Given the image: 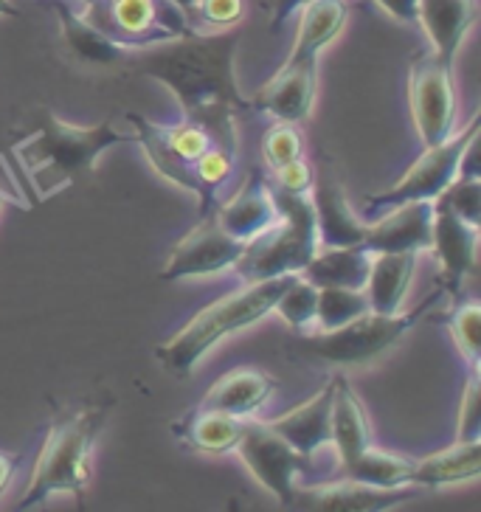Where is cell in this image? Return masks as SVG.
<instances>
[{
    "label": "cell",
    "mask_w": 481,
    "mask_h": 512,
    "mask_svg": "<svg viewBox=\"0 0 481 512\" xmlns=\"http://www.w3.org/2000/svg\"><path fill=\"white\" fill-rule=\"evenodd\" d=\"M240 46L237 26L226 31H192L186 37L141 48L133 68L150 76L175 93L183 121L203 127L217 147L234 152L237 144V119L254 113L251 96H245L234 76V57Z\"/></svg>",
    "instance_id": "obj_1"
},
{
    "label": "cell",
    "mask_w": 481,
    "mask_h": 512,
    "mask_svg": "<svg viewBox=\"0 0 481 512\" xmlns=\"http://www.w3.org/2000/svg\"><path fill=\"white\" fill-rule=\"evenodd\" d=\"M124 141H136V133L130 124L121 127L119 119L76 127L57 116H46L37 133L17 141L12 155L23 166L37 200H48L68 189L79 175L91 172L107 150Z\"/></svg>",
    "instance_id": "obj_2"
},
{
    "label": "cell",
    "mask_w": 481,
    "mask_h": 512,
    "mask_svg": "<svg viewBox=\"0 0 481 512\" xmlns=\"http://www.w3.org/2000/svg\"><path fill=\"white\" fill-rule=\"evenodd\" d=\"M296 276L299 273H285V276H273V279H262V282H248L237 293H228L220 302L209 304L181 332H175L166 344L155 349L158 363L169 375L189 377L195 372L197 363L203 361L223 338L248 330L256 321L268 316L273 304L279 302V296L293 285Z\"/></svg>",
    "instance_id": "obj_3"
},
{
    "label": "cell",
    "mask_w": 481,
    "mask_h": 512,
    "mask_svg": "<svg viewBox=\"0 0 481 512\" xmlns=\"http://www.w3.org/2000/svg\"><path fill=\"white\" fill-rule=\"evenodd\" d=\"M107 414H110V406H88L65 408L54 417L40 456H37L29 487L23 490L15 510H37L48 498L60 496V493L82 501L85 487L91 482L93 442L102 434Z\"/></svg>",
    "instance_id": "obj_4"
},
{
    "label": "cell",
    "mask_w": 481,
    "mask_h": 512,
    "mask_svg": "<svg viewBox=\"0 0 481 512\" xmlns=\"http://www.w3.org/2000/svg\"><path fill=\"white\" fill-rule=\"evenodd\" d=\"M273 189V186H271ZM279 217L276 223L259 231L256 237L245 242L242 256L231 271L242 282H262L285 273H301L304 265L318 254V226L313 197L290 195L282 189H273Z\"/></svg>",
    "instance_id": "obj_5"
},
{
    "label": "cell",
    "mask_w": 481,
    "mask_h": 512,
    "mask_svg": "<svg viewBox=\"0 0 481 512\" xmlns=\"http://www.w3.org/2000/svg\"><path fill=\"white\" fill-rule=\"evenodd\" d=\"M445 290L436 287V293L425 296L414 310L408 313H363L361 318L349 321L344 327L335 330L316 332L304 338V352H310L313 358L332 366H344V369H358L366 366L375 358H380L386 349H391L406 332H411L422 318L442 302Z\"/></svg>",
    "instance_id": "obj_6"
},
{
    "label": "cell",
    "mask_w": 481,
    "mask_h": 512,
    "mask_svg": "<svg viewBox=\"0 0 481 512\" xmlns=\"http://www.w3.org/2000/svg\"><path fill=\"white\" fill-rule=\"evenodd\" d=\"M124 121L133 127L136 141L141 144L144 155L150 158L152 169L181 186L186 192H192L200 203V217L214 211L220 203L206 192V186L200 183L197 175V161L214 147V138L197 127L192 121H181V124H158V121L144 119L138 113H127Z\"/></svg>",
    "instance_id": "obj_7"
},
{
    "label": "cell",
    "mask_w": 481,
    "mask_h": 512,
    "mask_svg": "<svg viewBox=\"0 0 481 512\" xmlns=\"http://www.w3.org/2000/svg\"><path fill=\"white\" fill-rule=\"evenodd\" d=\"M82 17L127 51L169 43L192 34V20L172 0H91Z\"/></svg>",
    "instance_id": "obj_8"
},
{
    "label": "cell",
    "mask_w": 481,
    "mask_h": 512,
    "mask_svg": "<svg viewBox=\"0 0 481 512\" xmlns=\"http://www.w3.org/2000/svg\"><path fill=\"white\" fill-rule=\"evenodd\" d=\"M479 121V116H473L456 136L436 144V147H425V152L391 189L380 192V195L363 197V209L389 211L400 203L434 200V197L442 195L456 181V175L462 172L467 152L473 150V144L479 138Z\"/></svg>",
    "instance_id": "obj_9"
},
{
    "label": "cell",
    "mask_w": 481,
    "mask_h": 512,
    "mask_svg": "<svg viewBox=\"0 0 481 512\" xmlns=\"http://www.w3.org/2000/svg\"><path fill=\"white\" fill-rule=\"evenodd\" d=\"M234 451L240 453L242 465L251 470L256 482L285 507L293 504L296 487L310 479V462L282 434H276L268 422L248 417Z\"/></svg>",
    "instance_id": "obj_10"
},
{
    "label": "cell",
    "mask_w": 481,
    "mask_h": 512,
    "mask_svg": "<svg viewBox=\"0 0 481 512\" xmlns=\"http://www.w3.org/2000/svg\"><path fill=\"white\" fill-rule=\"evenodd\" d=\"M408 107L425 147H436L453 136L456 127V96H453V65L422 51L411 60L408 71Z\"/></svg>",
    "instance_id": "obj_11"
},
{
    "label": "cell",
    "mask_w": 481,
    "mask_h": 512,
    "mask_svg": "<svg viewBox=\"0 0 481 512\" xmlns=\"http://www.w3.org/2000/svg\"><path fill=\"white\" fill-rule=\"evenodd\" d=\"M242 248L245 242L231 237L226 228L220 226L217 214L209 211L200 217V223L186 237L175 242L161 271V279L175 282V279H197V276L231 271L242 256Z\"/></svg>",
    "instance_id": "obj_12"
},
{
    "label": "cell",
    "mask_w": 481,
    "mask_h": 512,
    "mask_svg": "<svg viewBox=\"0 0 481 512\" xmlns=\"http://www.w3.org/2000/svg\"><path fill=\"white\" fill-rule=\"evenodd\" d=\"M417 496V487H372L355 479H324V482L299 484L293 504L304 510L327 512H383L394 510Z\"/></svg>",
    "instance_id": "obj_13"
},
{
    "label": "cell",
    "mask_w": 481,
    "mask_h": 512,
    "mask_svg": "<svg viewBox=\"0 0 481 512\" xmlns=\"http://www.w3.org/2000/svg\"><path fill=\"white\" fill-rule=\"evenodd\" d=\"M318 60H290L251 96V105L259 113H268L276 121L310 119L316 107Z\"/></svg>",
    "instance_id": "obj_14"
},
{
    "label": "cell",
    "mask_w": 481,
    "mask_h": 512,
    "mask_svg": "<svg viewBox=\"0 0 481 512\" xmlns=\"http://www.w3.org/2000/svg\"><path fill=\"white\" fill-rule=\"evenodd\" d=\"M434 206V203H431ZM431 251L442 265L439 287L456 296L467 276L476 268L479 251V226L462 220L456 211L445 206H434V228H431Z\"/></svg>",
    "instance_id": "obj_15"
},
{
    "label": "cell",
    "mask_w": 481,
    "mask_h": 512,
    "mask_svg": "<svg viewBox=\"0 0 481 512\" xmlns=\"http://www.w3.org/2000/svg\"><path fill=\"white\" fill-rule=\"evenodd\" d=\"M434 206L431 200H411L389 209L372 226H366L363 248L369 254H400V251H431Z\"/></svg>",
    "instance_id": "obj_16"
},
{
    "label": "cell",
    "mask_w": 481,
    "mask_h": 512,
    "mask_svg": "<svg viewBox=\"0 0 481 512\" xmlns=\"http://www.w3.org/2000/svg\"><path fill=\"white\" fill-rule=\"evenodd\" d=\"M214 214H217L220 226L226 228L231 237L248 242L259 231H265V228L276 223L279 206H276L271 183L265 181L262 172L254 169V172L245 175L237 195L231 197L228 203H223V206H217Z\"/></svg>",
    "instance_id": "obj_17"
},
{
    "label": "cell",
    "mask_w": 481,
    "mask_h": 512,
    "mask_svg": "<svg viewBox=\"0 0 481 512\" xmlns=\"http://www.w3.org/2000/svg\"><path fill=\"white\" fill-rule=\"evenodd\" d=\"M476 20H479L476 0H420L417 9V23L428 34L431 51L448 65L456 62V54L465 43L467 31L476 26Z\"/></svg>",
    "instance_id": "obj_18"
},
{
    "label": "cell",
    "mask_w": 481,
    "mask_h": 512,
    "mask_svg": "<svg viewBox=\"0 0 481 512\" xmlns=\"http://www.w3.org/2000/svg\"><path fill=\"white\" fill-rule=\"evenodd\" d=\"M332 392H335V377H332L324 389H318L307 403H301L293 411H287L282 417L268 422L273 431L282 434L307 462H313L318 451L324 445H330Z\"/></svg>",
    "instance_id": "obj_19"
},
{
    "label": "cell",
    "mask_w": 481,
    "mask_h": 512,
    "mask_svg": "<svg viewBox=\"0 0 481 512\" xmlns=\"http://www.w3.org/2000/svg\"><path fill=\"white\" fill-rule=\"evenodd\" d=\"M273 389H276V380L268 372L254 369V366H240V369H231L223 377H217L214 386L203 394L200 406L248 420L268 403Z\"/></svg>",
    "instance_id": "obj_20"
},
{
    "label": "cell",
    "mask_w": 481,
    "mask_h": 512,
    "mask_svg": "<svg viewBox=\"0 0 481 512\" xmlns=\"http://www.w3.org/2000/svg\"><path fill=\"white\" fill-rule=\"evenodd\" d=\"M330 445L338 456V470L346 467L355 456H361L372 445V425L366 417L361 397L344 375H335L330 417Z\"/></svg>",
    "instance_id": "obj_21"
},
{
    "label": "cell",
    "mask_w": 481,
    "mask_h": 512,
    "mask_svg": "<svg viewBox=\"0 0 481 512\" xmlns=\"http://www.w3.org/2000/svg\"><path fill=\"white\" fill-rule=\"evenodd\" d=\"M169 428H172L175 439L186 445L189 451L223 456V453H231L237 448L242 431H245V420L223 414V411H214V408L197 406L186 411L183 417H178Z\"/></svg>",
    "instance_id": "obj_22"
},
{
    "label": "cell",
    "mask_w": 481,
    "mask_h": 512,
    "mask_svg": "<svg viewBox=\"0 0 481 512\" xmlns=\"http://www.w3.org/2000/svg\"><path fill=\"white\" fill-rule=\"evenodd\" d=\"M313 206H316V226H318V245L321 248H346V245H363L366 226L361 217L349 209L346 195L341 186L332 178L313 181L310 189Z\"/></svg>",
    "instance_id": "obj_23"
},
{
    "label": "cell",
    "mask_w": 481,
    "mask_h": 512,
    "mask_svg": "<svg viewBox=\"0 0 481 512\" xmlns=\"http://www.w3.org/2000/svg\"><path fill=\"white\" fill-rule=\"evenodd\" d=\"M481 470V439L462 442L456 439L451 448L431 453L414 462L411 484L425 490H445L453 484L476 482Z\"/></svg>",
    "instance_id": "obj_24"
},
{
    "label": "cell",
    "mask_w": 481,
    "mask_h": 512,
    "mask_svg": "<svg viewBox=\"0 0 481 512\" xmlns=\"http://www.w3.org/2000/svg\"><path fill=\"white\" fill-rule=\"evenodd\" d=\"M417 251L400 254H372V268L366 279V299L372 313H400L414 271H417Z\"/></svg>",
    "instance_id": "obj_25"
},
{
    "label": "cell",
    "mask_w": 481,
    "mask_h": 512,
    "mask_svg": "<svg viewBox=\"0 0 481 512\" xmlns=\"http://www.w3.org/2000/svg\"><path fill=\"white\" fill-rule=\"evenodd\" d=\"M372 268V254L363 245L346 248H318V254L304 265L301 276L316 287H349L363 290Z\"/></svg>",
    "instance_id": "obj_26"
},
{
    "label": "cell",
    "mask_w": 481,
    "mask_h": 512,
    "mask_svg": "<svg viewBox=\"0 0 481 512\" xmlns=\"http://www.w3.org/2000/svg\"><path fill=\"white\" fill-rule=\"evenodd\" d=\"M346 26L344 0H310L301 9L296 43L290 48V60H318Z\"/></svg>",
    "instance_id": "obj_27"
},
{
    "label": "cell",
    "mask_w": 481,
    "mask_h": 512,
    "mask_svg": "<svg viewBox=\"0 0 481 512\" xmlns=\"http://www.w3.org/2000/svg\"><path fill=\"white\" fill-rule=\"evenodd\" d=\"M57 17H60L62 37L68 48L74 51L79 60L85 62H121L127 60V48H121L119 43H113L110 37H105L99 29H93L91 23L82 17L79 9L68 6L65 0L54 3Z\"/></svg>",
    "instance_id": "obj_28"
},
{
    "label": "cell",
    "mask_w": 481,
    "mask_h": 512,
    "mask_svg": "<svg viewBox=\"0 0 481 512\" xmlns=\"http://www.w3.org/2000/svg\"><path fill=\"white\" fill-rule=\"evenodd\" d=\"M414 462L417 459H408V456H400V453L377 451V448L369 445L361 456H355L349 465L338 470V479H355V482L383 487V490L414 487L411 484Z\"/></svg>",
    "instance_id": "obj_29"
},
{
    "label": "cell",
    "mask_w": 481,
    "mask_h": 512,
    "mask_svg": "<svg viewBox=\"0 0 481 512\" xmlns=\"http://www.w3.org/2000/svg\"><path fill=\"white\" fill-rule=\"evenodd\" d=\"M366 290H349V287H318V313L316 330L327 332L344 327L349 321L369 313Z\"/></svg>",
    "instance_id": "obj_30"
},
{
    "label": "cell",
    "mask_w": 481,
    "mask_h": 512,
    "mask_svg": "<svg viewBox=\"0 0 481 512\" xmlns=\"http://www.w3.org/2000/svg\"><path fill=\"white\" fill-rule=\"evenodd\" d=\"M445 330L451 332L453 344L459 349V355L465 358L467 369H479L481 366V307L473 299H465L453 307L448 316L439 321Z\"/></svg>",
    "instance_id": "obj_31"
},
{
    "label": "cell",
    "mask_w": 481,
    "mask_h": 512,
    "mask_svg": "<svg viewBox=\"0 0 481 512\" xmlns=\"http://www.w3.org/2000/svg\"><path fill=\"white\" fill-rule=\"evenodd\" d=\"M273 310L285 318L287 327L293 332H310L316 327L318 313V287L307 282L304 276H296L293 285L287 287L279 296V302L273 304Z\"/></svg>",
    "instance_id": "obj_32"
},
{
    "label": "cell",
    "mask_w": 481,
    "mask_h": 512,
    "mask_svg": "<svg viewBox=\"0 0 481 512\" xmlns=\"http://www.w3.org/2000/svg\"><path fill=\"white\" fill-rule=\"evenodd\" d=\"M296 158H304V136L293 121H276L262 136V161L273 172Z\"/></svg>",
    "instance_id": "obj_33"
},
{
    "label": "cell",
    "mask_w": 481,
    "mask_h": 512,
    "mask_svg": "<svg viewBox=\"0 0 481 512\" xmlns=\"http://www.w3.org/2000/svg\"><path fill=\"white\" fill-rule=\"evenodd\" d=\"M434 206H445V209L456 211L462 220L467 223H473V226H479V217H481V181L476 172H467V175H456V181L442 192L439 197L431 200Z\"/></svg>",
    "instance_id": "obj_34"
},
{
    "label": "cell",
    "mask_w": 481,
    "mask_h": 512,
    "mask_svg": "<svg viewBox=\"0 0 481 512\" xmlns=\"http://www.w3.org/2000/svg\"><path fill=\"white\" fill-rule=\"evenodd\" d=\"M245 15V0H195L192 15L203 29L226 31L240 26Z\"/></svg>",
    "instance_id": "obj_35"
},
{
    "label": "cell",
    "mask_w": 481,
    "mask_h": 512,
    "mask_svg": "<svg viewBox=\"0 0 481 512\" xmlns=\"http://www.w3.org/2000/svg\"><path fill=\"white\" fill-rule=\"evenodd\" d=\"M456 439L462 442H473L481 439V375L479 369H470L465 386V397H462V408H459V434Z\"/></svg>",
    "instance_id": "obj_36"
},
{
    "label": "cell",
    "mask_w": 481,
    "mask_h": 512,
    "mask_svg": "<svg viewBox=\"0 0 481 512\" xmlns=\"http://www.w3.org/2000/svg\"><path fill=\"white\" fill-rule=\"evenodd\" d=\"M313 181H316V175H313L310 164L304 158H296L290 164L273 169L271 186L282 189V192H290V195H307L313 189Z\"/></svg>",
    "instance_id": "obj_37"
},
{
    "label": "cell",
    "mask_w": 481,
    "mask_h": 512,
    "mask_svg": "<svg viewBox=\"0 0 481 512\" xmlns=\"http://www.w3.org/2000/svg\"><path fill=\"white\" fill-rule=\"evenodd\" d=\"M310 0H265V9L271 12V29H282L290 17L301 12Z\"/></svg>",
    "instance_id": "obj_38"
},
{
    "label": "cell",
    "mask_w": 481,
    "mask_h": 512,
    "mask_svg": "<svg viewBox=\"0 0 481 512\" xmlns=\"http://www.w3.org/2000/svg\"><path fill=\"white\" fill-rule=\"evenodd\" d=\"M377 6L394 17L397 23H417V9H420V0H375Z\"/></svg>",
    "instance_id": "obj_39"
},
{
    "label": "cell",
    "mask_w": 481,
    "mask_h": 512,
    "mask_svg": "<svg viewBox=\"0 0 481 512\" xmlns=\"http://www.w3.org/2000/svg\"><path fill=\"white\" fill-rule=\"evenodd\" d=\"M15 470H17V456H12V453H0V493L9 487L12 476H15Z\"/></svg>",
    "instance_id": "obj_40"
},
{
    "label": "cell",
    "mask_w": 481,
    "mask_h": 512,
    "mask_svg": "<svg viewBox=\"0 0 481 512\" xmlns=\"http://www.w3.org/2000/svg\"><path fill=\"white\" fill-rule=\"evenodd\" d=\"M20 12H17V6L12 3V0H0V17H17Z\"/></svg>",
    "instance_id": "obj_41"
},
{
    "label": "cell",
    "mask_w": 481,
    "mask_h": 512,
    "mask_svg": "<svg viewBox=\"0 0 481 512\" xmlns=\"http://www.w3.org/2000/svg\"><path fill=\"white\" fill-rule=\"evenodd\" d=\"M12 203H15V200H12V195H9V192H3V189H0V211L6 209V206H12Z\"/></svg>",
    "instance_id": "obj_42"
},
{
    "label": "cell",
    "mask_w": 481,
    "mask_h": 512,
    "mask_svg": "<svg viewBox=\"0 0 481 512\" xmlns=\"http://www.w3.org/2000/svg\"><path fill=\"white\" fill-rule=\"evenodd\" d=\"M79 3H82V6H85V3H91V0H79Z\"/></svg>",
    "instance_id": "obj_43"
}]
</instances>
